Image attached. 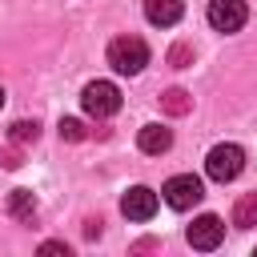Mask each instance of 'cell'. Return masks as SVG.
Returning <instances> with one entry per match:
<instances>
[{"instance_id": "17", "label": "cell", "mask_w": 257, "mask_h": 257, "mask_svg": "<svg viewBox=\"0 0 257 257\" xmlns=\"http://www.w3.org/2000/svg\"><path fill=\"white\" fill-rule=\"evenodd\" d=\"M0 165H4V169H16V165H20V153H16V149H8V153L0 157Z\"/></svg>"}, {"instance_id": "7", "label": "cell", "mask_w": 257, "mask_h": 257, "mask_svg": "<svg viewBox=\"0 0 257 257\" xmlns=\"http://www.w3.org/2000/svg\"><path fill=\"white\" fill-rule=\"evenodd\" d=\"M120 213H124L128 221H149V217L157 213V193H153L149 185H133V189L120 197Z\"/></svg>"}, {"instance_id": "5", "label": "cell", "mask_w": 257, "mask_h": 257, "mask_svg": "<svg viewBox=\"0 0 257 257\" xmlns=\"http://www.w3.org/2000/svg\"><path fill=\"white\" fill-rule=\"evenodd\" d=\"M209 24L217 28V32H237L241 24H245V0H209Z\"/></svg>"}, {"instance_id": "6", "label": "cell", "mask_w": 257, "mask_h": 257, "mask_svg": "<svg viewBox=\"0 0 257 257\" xmlns=\"http://www.w3.org/2000/svg\"><path fill=\"white\" fill-rule=\"evenodd\" d=\"M221 237H225V225H221V217H213V213H201V217L189 225V245H193V249H201V253L217 249V245H221Z\"/></svg>"}, {"instance_id": "14", "label": "cell", "mask_w": 257, "mask_h": 257, "mask_svg": "<svg viewBox=\"0 0 257 257\" xmlns=\"http://www.w3.org/2000/svg\"><path fill=\"white\" fill-rule=\"evenodd\" d=\"M88 133H84V124L76 120V116H64L60 120V141H84Z\"/></svg>"}, {"instance_id": "9", "label": "cell", "mask_w": 257, "mask_h": 257, "mask_svg": "<svg viewBox=\"0 0 257 257\" xmlns=\"http://www.w3.org/2000/svg\"><path fill=\"white\" fill-rule=\"evenodd\" d=\"M137 145H141V153H165L169 145H173V133L165 128V124H145L141 133H137Z\"/></svg>"}, {"instance_id": "10", "label": "cell", "mask_w": 257, "mask_h": 257, "mask_svg": "<svg viewBox=\"0 0 257 257\" xmlns=\"http://www.w3.org/2000/svg\"><path fill=\"white\" fill-rule=\"evenodd\" d=\"M233 225H237V229H253V225H257V193L237 197V205H233Z\"/></svg>"}, {"instance_id": "3", "label": "cell", "mask_w": 257, "mask_h": 257, "mask_svg": "<svg viewBox=\"0 0 257 257\" xmlns=\"http://www.w3.org/2000/svg\"><path fill=\"white\" fill-rule=\"evenodd\" d=\"M80 104H84V112H88V116L104 120V116H112V112L120 108V88H116L112 80H92V84H84Z\"/></svg>"}, {"instance_id": "4", "label": "cell", "mask_w": 257, "mask_h": 257, "mask_svg": "<svg viewBox=\"0 0 257 257\" xmlns=\"http://www.w3.org/2000/svg\"><path fill=\"white\" fill-rule=\"evenodd\" d=\"M161 197H165V205H169V209H193V205L205 197V189H201V181H197L193 173H177V177H169V181H165Z\"/></svg>"}, {"instance_id": "2", "label": "cell", "mask_w": 257, "mask_h": 257, "mask_svg": "<svg viewBox=\"0 0 257 257\" xmlns=\"http://www.w3.org/2000/svg\"><path fill=\"white\" fill-rule=\"evenodd\" d=\"M241 169H245V149L241 145H213L209 149V157H205V173L213 177V181H233V177H241Z\"/></svg>"}, {"instance_id": "15", "label": "cell", "mask_w": 257, "mask_h": 257, "mask_svg": "<svg viewBox=\"0 0 257 257\" xmlns=\"http://www.w3.org/2000/svg\"><path fill=\"white\" fill-rule=\"evenodd\" d=\"M189 60H193V48H189V44H173V48H169V64H173V68H185Z\"/></svg>"}, {"instance_id": "12", "label": "cell", "mask_w": 257, "mask_h": 257, "mask_svg": "<svg viewBox=\"0 0 257 257\" xmlns=\"http://www.w3.org/2000/svg\"><path fill=\"white\" fill-rule=\"evenodd\" d=\"M8 213L20 217V221H32V213H36V197H32L28 189H16V193L8 197Z\"/></svg>"}, {"instance_id": "16", "label": "cell", "mask_w": 257, "mask_h": 257, "mask_svg": "<svg viewBox=\"0 0 257 257\" xmlns=\"http://www.w3.org/2000/svg\"><path fill=\"white\" fill-rule=\"evenodd\" d=\"M40 253H44V257H56V253H64V257H68V245H64V241H44V245H40Z\"/></svg>"}, {"instance_id": "18", "label": "cell", "mask_w": 257, "mask_h": 257, "mask_svg": "<svg viewBox=\"0 0 257 257\" xmlns=\"http://www.w3.org/2000/svg\"><path fill=\"white\" fill-rule=\"evenodd\" d=\"M0 108H4V88H0Z\"/></svg>"}, {"instance_id": "1", "label": "cell", "mask_w": 257, "mask_h": 257, "mask_svg": "<svg viewBox=\"0 0 257 257\" xmlns=\"http://www.w3.org/2000/svg\"><path fill=\"white\" fill-rule=\"evenodd\" d=\"M108 64L120 72V76H137L145 64H149V44L141 36H116L108 44Z\"/></svg>"}, {"instance_id": "11", "label": "cell", "mask_w": 257, "mask_h": 257, "mask_svg": "<svg viewBox=\"0 0 257 257\" xmlns=\"http://www.w3.org/2000/svg\"><path fill=\"white\" fill-rule=\"evenodd\" d=\"M161 108H165L169 116H185V112L193 108V96H189L185 88H169V92L161 96Z\"/></svg>"}, {"instance_id": "8", "label": "cell", "mask_w": 257, "mask_h": 257, "mask_svg": "<svg viewBox=\"0 0 257 257\" xmlns=\"http://www.w3.org/2000/svg\"><path fill=\"white\" fill-rule=\"evenodd\" d=\"M181 12H185V4H181V0H145V16H149V24H157V28L177 24V20H181Z\"/></svg>"}, {"instance_id": "13", "label": "cell", "mask_w": 257, "mask_h": 257, "mask_svg": "<svg viewBox=\"0 0 257 257\" xmlns=\"http://www.w3.org/2000/svg\"><path fill=\"white\" fill-rule=\"evenodd\" d=\"M36 133H40V128H36V120H16L8 137H12L16 145H28V141H36Z\"/></svg>"}]
</instances>
